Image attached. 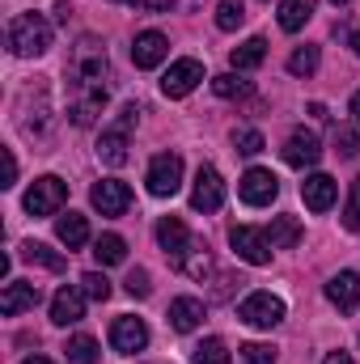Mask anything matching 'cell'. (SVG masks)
Masks as SVG:
<instances>
[{"label": "cell", "mask_w": 360, "mask_h": 364, "mask_svg": "<svg viewBox=\"0 0 360 364\" xmlns=\"http://www.w3.org/2000/svg\"><path fill=\"white\" fill-rule=\"evenodd\" d=\"M157 242H162V250H166V259H170L174 272L191 275V279L212 275V250L182 225L179 216H162L157 220Z\"/></svg>", "instance_id": "cell-1"}, {"label": "cell", "mask_w": 360, "mask_h": 364, "mask_svg": "<svg viewBox=\"0 0 360 364\" xmlns=\"http://www.w3.org/2000/svg\"><path fill=\"white\" fill-rule=\"evenodd\" d=\"M73 93H85V90H106V77H110V60H106V47L97 38H81L77 51H73Z\"/></svg>", "instance_id": "cell-2"}, {"label": "cell", "mask_w": 360, "mask_h": 364, "mask_svg": "<svg viewBox=\"0 0 360 364\" xmlns=\"http://www.w3.org/2000/svg\"><path fill=\"white\" fill-rule=\"evenodd\" d=\"M51 47V21L43 13H17L9 21V51L21 55V60H34V55H47Z\"/></svg>", "instance_id": "cell-3"}, {"label": "cell", "mask_w": 360, "mask_h": 364, "mask_svg": "<svg viewBox=\"0 0 360 364\" xmlns=\"http://www.w3.org/2000/svg\"><path fill=\"white\" fill-rule=\"evenodd\" d=\"M136 119H140V106H123L119 110V123L102 132V140H97V161L102 166H115V170L127 166V136H132Z\"/></svg>", "instance_id": "cell-4"}, {"label": "cell", "mask_w": 360, "mask_h": 364, "mask_svg": "<svg viewBox=\"0 0 360 364\" xmlns=\"http://www.w3.org/2000/svg\"><path fill=\"white\" fill-rule=\"evenodd\" d=\"M64 203H68V182L55 178V174H43L26 191V212L30 216H55Z\"/></svg>", "instance_id": "cell-5"}, {"label": "cell", "mask_w": 360, "mask_h": 364, "mask_svg": "<svg viewBox=\"0 0 360 364\" xmlns=\"http://www.w3.org/2000/svg\"><path fill=\"white\" fill-rule=\"evenodd\" d=\"M229 246H233V255L242 259V263H250V267H268L271 263V237L263 229H250V225H233L229 229Z\"/></svg>", "instance_id": "cell-6"}, {"label": "cell", "mask_w": 360, "mask_h": 364, "mask_svg": "<svg viewBox=\"0 0 360 364\" xmlns=\"http://www.w3.org/2000/svg\"><path fill=\"white\" fill-rule=\"evenodd\" d=\"M149 195H157V199H170V195H179L182 186V157L179 153H157L153 161H149Z\"/></svg>", "instance_id": "cell-7"}, {"label": "cell", "mask_w": 360, "mask_h": 364, "mask_svg": "<svg viewBox=\"0 0 360 364\" xmlns=\"http://www.w3.org/2000/svg\"><path fill=\"white\" fill-rule=\"evenodd\" d=\"M238 318H242L246 326L271 331V326H280V322H284V301H280V296H271V292H250V296L238 305Z\"/></svg>", "instance_id": "cell-8"}, {"label": "cell", "mask_w": 360, "mask_h": 364, "mask_svg": "<svg viewBox=\"0 0 360 364\" xmlns=\"http://www.w3.org/2000/svg\"><path fill=\"white\" fill-rule=\"evenodd\" d=\"M221 203H225V178H221V170L199 166L195 186H191V208L208 216V212H221Z\"/></svg>", "instance_id": "cell-9"}, {"label": "cell", "mask_w": 360, "mask_h": 364, "mask_svg": "<svg viewBox=\"0 0 360 364\" xmlns=\"http://www.w3.org/2000/svg\"><path fill=\"white\" fill-rule=\"evenodd\" d=\"M110 348H115L119 356L144 352V348H149V326H144L140 318H132V314L115 318V322H110Z\"/></svg>", "instance_id": "cell-10"}, {"label": "cell", "mask_w": 360, "mask_h": 364, "mask_svg": "<svg viewBox=\"0 0 360 364\" xmlns=\"http://www.w3.org/2000/svg\"><path fill=\"white\" fill-rule=\"evenodd\" d=\"M90 203L102 212V216H123V212L132 208V186L119 182V178H102V182H93Z\"/></svg>", "instance_id": "cell-11"}, {"label": "cell", "mask_w": 360, "mask_h": 364, "mask_svg": "<svg viewBox=\"0 0 360 364\" xmlns=\"http://www.w3.org/2000/svg\"><path fill=\"white\" fill-rule=\"evenodd\" d=\"M238 195H242V203H250V208H268L271 199L280 195V178L271 174V170H246L242 182H238Z\"/></svg>", "instance_id": "cell-12"}, {"label": "cell", "mask_w": 360, "mask_h": 364, "mask_svg": "<svg viewBox=\"0 0 360 364\" xmlns=\"http://www.w3.org/2000/svg\"><path fill=\"white\" fill-rule=\"evenodd\" d=\"M284 166H292V170H309V166H318L322 161V144H318V136L314 132H305V127H297L292 136H288V144H284Z\"/></svg>", "instance_id": "cell-13"}, {"label": "cell", "mask_w": 360, "mask_h": 364, "mask_svg": "<svg viewBox=\"0 0 360 364\" xmlns=\"http://www.w3.org/2000/svg\"><path fill=\"white\" fill-rule=\"evenodd\" d=\"M199 81H203V64L186 55V60H174L170 73L162 77V93H166V97H186Z\"/></svg>", "instance_id": "cell-14"}, {"label": "cell", "mask_w": 360, "mask_h": 364, "mask_svg": "<svg viewBox=\"0 0 360 364\" xmlns=\"http://www.w3.org/2000/svg\"><path fill=\"white\" fill-rule=\"evenodd\" d=\"M166 55H170V43H166L162 30L136 34V43H132V64L136 68H157V64H166Z\"/></svg>", "instance_id": "cell-15"}, {"label": "cell", "mask_w": 360, "mask_h": 364, "mask_svg": "<svg viewBox=\"0 0 360 364\" xmlns=\"http://www.w3.org/2000/svg\"><path fill=\"white\" fill-rule=\"evenodd\" d=\"M301 199H305L309 212H331L335 199H339V182L331 178V174H309V178L301 182Z\"/></svg>", "instance_id": "cell-16"}, {"label": "cell", "mask_w": 360, "mask_h": 364, "mask_svg": "<svg viewBox=\"0 0 360 364\" xmlns=\"http://www.w3.org/2000/svg\"><path fill=\"white\" fill-rule=\"evenodd\" d=\"M327 301L339 309V314H352L360 305V275L356 272H339L327 279Z\"/></svg>", "instance_id": "cell-17"}, {"label": "cell", "mask_w": 360, "mask_h": 364, "mask_svg": "<svg viewBox=\"0 0 360 364\" xmlns=\"http://www.w3.org/2000/svg\"><path fill=\"white\" fill-rule=\"evenodd\" d=\"M81 318H85V292L64 284V288L51 296V322H55V326H73V322H81Z\"/></svg>", "instance_id": "cell-18"}, {"label": "cell", "mask_w": 360, "mask_h": 364, "mask_svg": "<svg viewBox=\"0 0 360 364\" xmlns=\"http://www.w3.org/2000/svg\"><path fill=\"white\" fill-rule=\"evenodd\" d=\"M43 301V292L34 288V284H26V279H9L4 284V292H0V314H26V309H34Z\"/></svg>", "instance_id": "cell-19"}, {"label": "cell", "mask_w": 360, "mask_h": 364, "mask_svg": "<svg viewBox=\"0 0 360 364\" xmlns=\"http://www.w3.org/2000/svg\"><path fill=\"white\" fill-rule=\"evenodd\" d=\"M166 318H170V326H174L179 335H191V331L203 322V301H199V296H174Z\"/></svg>", "instance_id": "cell-20"}, {"label": "cell", "mask_w": 360, "mask_h": 364, "mask_svg": "<svg viewBox=\"0 0 360 364\" xmlns=\"http://www.w3.org/2000/svg\"><path fill=\"white\" fill-rule=\"evenodd\" d=\"M55 237H60L68 250H81V246L90 242V220H85V216H77V212H68V216H60V220H55Z\"/></svg>", "instance_id": "cell-21"}, {"label": "cell", "mask_w": 360, "mask_h": 364, "mask_svg": "<svg viewBox=\"0 0 360 364\" xmlns=\"http://www.w3.org/2000/svg\"><path fill=\"white\" fill-rule=\"evenodd\" d=\"M263 60H268V43H263V38H246L242 47H233V51H229L233 73H250V68H259Z\"/></svg>", "instance_id": "cell-22"}, {"label": "cell", "mask_w": 360, "mask_h": 364, "mask_svg": "<svg viewBox=\"0 0 360 364\" xmlns=\"http://www.w3.org/2000/svg\"><path fill=\"white\" fill-rule=\"evenodd\" d=\"M314 9H318V0H280V30L297 34L314 17Z\"/></svg>", "instance_id": "cell-23"}, {"label": "cell", "mask_w": 360, "mask_h": 364, "mask_svg": "<svg viewBox=\"0 0 360 364\" xmlns=\"http://www.w3.org/2000/svg\"><path fill=\"white\" fill-rule=\"evenodd\" d=\"M93 259H97L102 267H115V263L127 259V242H123L119 233H102V237L93 242Z\"/></svg>", "instance_id": "cell-24"}, {"label": "cell", "mask_w": 360, "mask_h": 364, "mask_svg": "<svg viewBox=\"0 0 360 364\" xmlns=\"http://www.w3.org/2000/svg\"><path fill=\"white\" fill-rule=\"evenodd\" d=\"M268 237H271L275 250H292V246L301 242V225H297V216H275L271 229H268Z\"/></svg>", "instance_id": "cell-25"}, {"label": "cell", "mask_w": 360, "mask_h": 364, "mask_svg": "<svg viewBox=\"0 0 360 364\" xmlns=\"http://www.w3.org/2000/svg\"><path fill=\"white\" fill-rule=\"evenodd\" d=\"M21 259H26V263H38V267H47V272H64V267H68L64 255H55V250L43 246V242H26V246H21Z\"/></svg>", "instance_id": "cell-26"}, {"label": "cell", "mask_w": 360, "mask_h": 364, "mask_svg": "<svg viewBox=\"0 0 360 364\" xmlns=\"http://www.w3.org/2000/svg\"><path fill=\"white\" fill-rule=\"evenodd\" d=\"M64 356H68V364H97V339L93 335H73Z\"/></svg>", "instance_id": "cell-27"}, {"label": "cell", "mask_w": 360, "mask_h": 364, "mask_svg": "<svg viewBox=\"0 0 360 364\" xmlns=\"http://www.w3.org/2000/svg\"><path fill=\"white\" fill-rule=\"evenodd\" d=\"M288 73L292 77H314L318 73V47H297L288 55Z\"/></svg>", "instance_id": "cell-28"}, {"label": "cell", "mask_w": 360, "mask_h": 364, "mask_svg": "<svg viewBox=\"0 0 360 364\" xmlns=\"http://www.w3.org/2000/svg\"><path fill=\"white\" fill-rule=\"evenodd\" d=\"M191 360L195 364H229V348H225V339H203L191 352Z\"/></svg>", "instance_id": "cell-29"}, {"label": "cell", "mask_w": 360, "mask_h": 364, "mask_svg": "<svg viewBox=\"0 0 360 364\" xmlns=\"http://www.w3.org/2000/svg\"><path fill=\"white\" fill-rule=\"evenodd\" d=\"M212 90H216V97H246L250 81H242L238 73H221V77H212Z\"/></svg>", "instance_id": "cell-30"}, {"label": "cell", "mask_w": 360, "mask_h": 364, "mask_svg": "<svg viewBox=\"0 0 360 364\" xmlns=\"http://www.w3.org/2000/svg\"><path fill=\"white\" fill-rule=\"evenodd\" d=\"M242 21H246L242 0H221V4H216V26H221V30H238Z\"/></svg>", "instance_id": "cell-31"}, {"label": "cell", "mask_w": 360, "mask_h": 364, "mask_svg": "<svg viewBox=\"0 0 360 364\" xmlns=\"http://www.w3.org/2000/svg\"><path fill=\"white\" fill-rule=\"evenodd\" d=\"M233 149H238L242 157L263 153V132H255V127H238V132H233Z\"/></svg>", "instance_id": "cell-32"}, {"label": "cell", "mask_w": 360, "mask_h": 364, "mask_svg": "<svg viewBox=\"0 0 360 364\" xmlns=\"http://www.w3.org/2000/svg\"><path fill=\"white\" fill-rule=\"evenodd\" d=\"M335 153H339V157H356L360 153V132L352 127V123L335 127Z\"/></svg>", "instance_id": "cell-33"}, {"label": "cell", "mask_w": 360, "mask_h": 364, "mask_svg": "<svg viewBox=\"0 0 360 364\" xmlns=\"http://www.w3.org/2000/svg\"><path fill=\"white\" fill-rule=\"evenodd\" d=\"M344 229L360 233V178H352V191H348V203H344Z\"/></svg>", "instance_id": "cell-34"}, {"label": "cell", "mask_w": 360, "mask_h": 364, "mask_svg": "<svg viewBox=\"0 0 360 364\" xmlns=\"http://www.w3.org/2000/svg\"><path fill=\"white\" fill-rule=\"evenodd\" d=\"M81 292H85L90 301H106V296H110V279H106L102 272L81 275Z\"/></svg>", "instance_id": "cell-35"}, {"label": "cell", "mask_w": 360, "mask_h": 364, "mask_svg": "<svg viewBox=\"0 0 360 364\" xmlns=\"http://www.w3.org/2000/svg\"><path fill=\"white\" fill-rule=\"evenodd\" d=\"M242 360L246 364H275V348L271 343H242Z\"/></svg>", "instance_id": "cell-36"}, {"label": "cell", "mask_w": 360, "mask_h": 364, "mask_svg": "<svg viewBox=\"0 0 360 364\" xmlns=\"http://www.w3.org/2000/svg\"><path fill=\"white\" fill-rule=\"evenodd\" d=\"M123 288H127L132 296H149V292H153V279H149V272H140V267H136V272H127Z\"/></svg>", "instance_id": "cell-37"}, {"label": "cell", "mask_w": 360, "mask_h": 364, "mask_svg": "<svg viewBox=\"0 0 360 364\" xmlns=\"http://www.w3.org/2000/svg\"><path fill=\"white\" fill-rule=\"evenodd\" d=\"M233 284H246V279H242V275H216L212 301H229V296H233Z\"/></svg>", "instance_id": "cell-38"}, {"label": "cell", "mask_w": 360, "mask_h": 364, "mask_svg": "<svg viewBox=\"0 0 360 364\" xmlns=\"http://www.w3.org/2000/svg\"><path fill=\"white\" fill-rule=\"evenodd\" d=\"M13 182H17V157L4 149V182H0V186H13Z\"/></svg>", "instance_id": "cell-39"}, {"label": "cell", "mask_w": 360, "mask_h": 364, "mask_svg": "<svg viewBox=\"0 0 360 364\" xmlns=\"http://www.w3.org/2000/svg\"><path fill=\"white\" fill-rule=\"evenodd\" d=\"M322 364H356V360H352L348 352H331V356H327V360H322Z\"/></svg>", "instance_id": "cell-40"}, {"label": "cell", "mask_w": 360, "mask_h": 364, "mask_svg": "<svg viewBox=\"0 0 360 364\" xmlns=\"http://www.w3.org/2000/svg\"><path fill=\"white\" fill-rule=\"evenodd\" d=\"M149 9H153V13H170V9H174V0H149Z\"/></svg>", "instance_id": "cell-41"}, {"label": "cell", "mask_w": 360, "mask_h": 364, "mask_svg": "<svg viewBox=\"0 0 360 364\" xmlns=\"http://www.w3.org/2000/svg\"><path fill=\"white\" fill-rule=\"evenodd\" d=\"M68 13H73V4H68V0H60V4H55V17H60V21H68Z\"/></svg>", "instance_id": "cell-42"}, {"label": "cell", "mask_w": 360, "mask_h": 364, "mask_svg": "<svg viewBox=\"0 0 360 364\" xmlns=\"http://www.w3.org/2000/svg\"><path fill=\"white\" fill-rule=\"evenodd\" d=\"M119 4H127V9H144L149 0H119Z\"/></svg>", "instance_id": "cell-43"}, {"label": "cell", "mask_w": 360, "mask_h": 364, "mask_svg": "<svg viewBox=\"0 0 360 364\" xmlns=\"http://www.w3.org/2000/svg\"><path fill=\"white\" fill-rule=\"evenodd\" d=\"M352 51H356V55H360V26H356V30H352Z\"/></svg>", "instance_id": "cell-44"}, {"label": "cell", "mask_w": 360, "mask_h": 364, "mask_svg": "<svg viewBox=\"0 0 360 364\" xmlns=\"http://www.w3.org/2000/svg\"><path fill=\"white\" fill-rule=\"evenodd\" d=\"M352 114L360 119V93H352Z\"/></svg>", "instance_id": "cell-45"}, {"label": "cell", "mask_w": 360, "mask_h": 364, "mask_svg": "<svg viewBox=\"0 0 360 364\" xmlns=\"http://www.w3.org/2000/svg\"><path fill=\"white\" fill-rule=\"evenodd\" d=\"M21 364H51L47 356H30V360H21Z\"/></svg>", "instance_id": "cell-46"}, {"label": "cell", "mask_w": 360, "mask_h": 364, "mask_svg": "<svg viewBox=\"0 0 360 364\" xmlns=\"http://www.w3.org/2000/svg\"><path fill=\"white\" fill-rule=\"evenodd\" d=\"M331 4H339V9H344V4H348V0H331Z\"/></svg>", "instance_id": "cell-47"}]
</instances>
